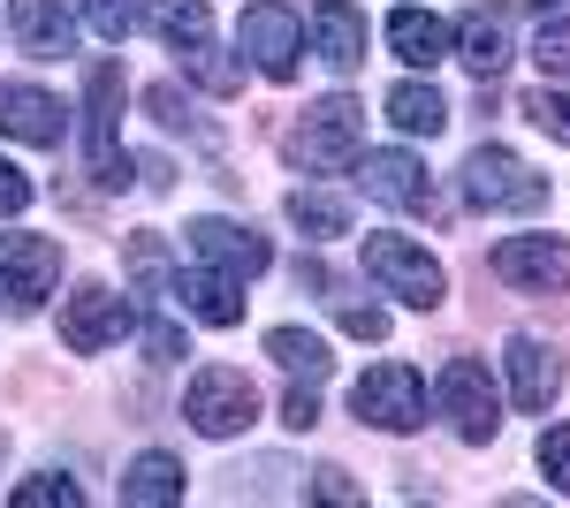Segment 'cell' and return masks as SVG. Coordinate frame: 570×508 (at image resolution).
Listing matches in <instances>:
<instances>
[{
  "label": "cell",
  "mask_w": 570,
  "mask_h": 508,
  "mask_svg": "<svg viewBox=\"0 0 570 508\" xmlns=\"http://www.w3.org/2000/svg\"><path fill=\"white\" fill-rule=\"evenodd\" d=\"M85 160L99 190L130 182V152H122V61H91L85 69Z\"/></svg>",
  "instance_id": "cell-1"
},
{
  "label": "cell",
  "mask_w": 570,
  "mask_h": 508,
  "mask_svg": "<svg viewBox=\"0 0 570 508\" xmlns=\"http://www.w3.org/2000/svg\"><path fill=\"white\" fill-rule=\"evenodd\" d=\"M365 152V107L343 99V91H327V99H312L305 122L289 129V160L312 175H343Z\"/></svg>",
  "instance_id": "cell-2"
},
{
  "label": "cell",
  "mask_w": 570,
  "mask_h": 508,
  "mask_svg": "<svg viewBox=\"0 0 570 508\" xmlns=\"http://www.w3.org/2000/svg\"><path fill=\"white\" fill-rule=\"evenodd\" d=\"M357 258H365V273L381 281V297L411 303V311H434V303L449 297L441 258L426 251V243H411V236H365V243H357Z\"/></svg>",
  "instance_id": "cell-3"
},
{
  "label": "cell",
  "mask_w": 570,
  "mask_h": 508,
  "mask_svg": "<svg viewBox=\"0 0 570 508\" xmlns=\"http://www.w3.org/2000/svg\"><path fill=\"white\" fill-rule=\"evenodd\" d=\"M456 190H464L472 212H540L548 206V175H532L510 145H480L464 160V175H456Z\"/></svg>",
  "instance_id": "cell-4"
},
{
  "label": "cell",
  "mask_w": 570,
  "mask_h": 508,
  "mask_svg": "<svg viewBox=\"0 0 570 508\" xmlns=\"http://www.w3.org/2000/svg\"><path fill=\"white\" fill-rule=\"evenodd\" d=\"M434 410L449 418V432L464 440V448H487L494 432H502V387L487 380L480 357H449L434 380Z\"/></svg>",
  "instance_id": "cell-5"
},
{
  "label": "cell",
  "mask_w": 570,
  "mask_h": 508,
  "mask_svg": "<svg viewBox=\"0 0 570 508\" xmlns=\"http://www.w3.org/2000/svg\"><path fill=\"white\" fill-rule=\"evenodd\" d=\"M426 402H434V395L419 380V365H403V357L373 365V372L351 387L357 425H381V432H419V425H426Z\"/></svg>",
  "instance_id": "cell-6"
},
{
  "label": "cell",
  "mask_w": 570,
  "mask_h": 508,
  "mask_svg": "<svg viewBox=\"0 0 570 508\" xmlns=\"http://www.w3.org/2000/svg\"><path fill=\"white\" fill-rule=\"evenodd\" d=\"M183 418L198 425L206 440H236V432H252L259 425V387L244 380L236 365H206L190 395H183Z\"/></svg>",
  "instance_id": "cell-7"
},
{
  "label": "cell",
  "mask_w": 570,
  "mask_h": 508,
  "mask_svg": "<svg viewBox=\"0 0 570 508\" xmlns=\"http://www.w3.org/2000/svg\"><path fill=\"white\" fill-rule=\"evenodd\" d=\"M236 46L259 61V77L289 84V77H297V53H305V23H297L282 0H252L244 23H236Z\"/></svg>",
  "instance_id": "cell-8"
},
{
  "label": "cell",
  "mask_w": 570,
  "mask_h": 508,
  "mask_svg": "<svg viewBox=\"0 0 570 508\" xmlns=\"http://www.w3.org/2000/svg\"><path fill=\"white\" fill-rule=\"evenodd\" d=\"M137 327V311H130V297H115L107 281H85L77 297L61 303V341L77 349V357H99L107 341H122Z\"/></svg>",
  "instance_id": "cell-9"
},
{
  "label": "cell",
  "mask_w": 570,
  "mask_h": 508,
  "mask_svg": "<svg viewBox=\"0 0 570 508\" xmlns=\"http://www.w3.org/2000/svg\"><path fill=\"white\" fill-rule=\"evenodd\" d=\"M494 273L510 289H525V297H556V289H570V243L563 236H502Z\"/></svg>",
  "instance_id": "cell-10"
},
{
  "label": "cell",
  "mask_w": 570,
  "mask_h": 508,
  "mask_svg": "<svg viewBox=\"0 0 570 508\" xmlns=\"http://www.w3.org/2000/svg\"><path fill=\"white\" fill-rule=\"evenodd\" d=\"M183 236H190V258H206V266L236 273V281H252V273H266V266H274V251H266L259 228H244V220H220V212L190 220Z\"/></svg>",
  "instance_id": "cell-11"
},
{
  "label": "cell",
  "mask_w": 570,
  "mask_h": 508,
  "mask_svg": "<svg viewBox=\"0 0 570 508\" xmlns=\"http://www.w3.org/2000/svg\"><path fill=\"white\" fill-rule=\"evenodd\" d=\"M357 190L365 198H381L395 212H434V175L419 168L411 152H357Z\"/></svg>",
  "instance_id": "cell-12"
},
{
  "label": "cell",
  "mask_w": 570,
  "mask_h": 508,
  "mask_svg": "<svg viewBox=\"0 0 570 508\" xmlns=\"http://www.w3.org/2000/svg\"><path fill=\"white\" fill-rule=\"evenodd\" d=\"M0 137H16V145H61V137H69V114H61L53 91L8 77V84H0Z\"/></svg>",
  "instance_id": "cell-13"
},
{
  "label": "cell",
  "mask_w": 570,
  "mask_h": 508,
  "mask_svg": "<svg viewBox=\"0 0 570 508\" xmlns=\"http://www.w3.org/2000/svg\"><path fill=\"white\" fill-rule=\"evenodd\" d=\"M449 53H456L480 84H494V77L510 69V16H502V8H464V23L449 31Z\"/></svg>",
  "instance_id": "cell-14"
},
{
  "label": "cell",
  "mask_w": 570,
  "mask_h": 508,
  "mask_svg": "<svg viewBox=\"0 0 570 508\" xmlns=\"http://www.w3.org/2000/svg\"><path fill=\"white\" fill-rule=\"evenodd\" d=\"M168 297H183V311H190L198 327H236V319H244V281L220 273V266H206V258H198L190 273L176 266V289H168Z\"/></svg>",
  "instance_id": "cell-15"
},
{
  "label": "cell",
  "mask_w": 570,
  "mask_h": 508,
  "mask_svg": "<svg viewBox=\"0 0 570 508\" xmlns=\"http://www.w3.org/2000/svg\"><path fill=\"white\" fill-rule=\"evenodd\" d=\"M502 365H510V395H518V410H548V402L563 395V357H556L540 335H510Z\"/></svg>",
  "instance_id": "cell-16"
},
{
  "label": "cell",
  "mask_w": 570,
  "mask_h": 508,
  "mask_svg": "<svg viewBox=\"0 0 570 508\" xmlns=\"http://www.w3.org/2000/svg\"><path fill=\"white\" fill-rule=\"evenodd\" d=\"M0 273H8L16 303L31 311V303H46V289L61 281V243H53V236H0Z\"/></svg>",
  "instance_id": "cell-17"
},
{
  "label": "cell",
  "mask_w": 570,
  "mask_h": 508,
  "mask_svg": "<svg viewBox=\"0 0 570 508\" xmlns=\"http://www.w3.org/2000/svg\"><path fill=\"white\" fill-rule=\"evenodd\" d=\"M8 31H16V46H23L31 61L77 53V16H69L61 0H8Z\"/></svg>",
  "instance_id": "cell-18"
},
{
  "label": "cell",
  "mask_w": 570,
  "mask_h": 508,
  "mask_svg": "<svg viewBox=\"0 0 570 508\" xmlns=\"http://www.w3.org/2000/svg\"><path fill=\"white\" fill-rule=\"evenodd\" d=\"M312 53H320L335 77L365 69V16H357L351 0H320V8H312Z\"/></svg>",
  "instance_id": "cell-19"
},
{
  "label": "cell",
  "mask_w": 570,
  "mask_h": 508,
  "mask_svg": "<svg viewBox=\"0 0 570 508\" xmlns=\"http://www.w3.org/2000/svg\"><path fill=\"white\" fill-rule=\"evenodd\" d=\"M389 46H395V61L434 69V61H449V23H441L434 8H395L389 16Z\"/></svg>",
  "instance_id": "cell-20"
},
{
  "label": "cell",
  "mask_w": 570,
  "mask_h": 508,
  "mask_svg": "<svg viewBox=\"0 0 570 508\" xmlns=\"http://www.w3.org/2000/svg\"><path fill=\"white\" fill-rule=\"evenodd\" d=\"M145 23L160 31L168 53H198V46H214V16H206V0H145Z\"/></svg>",
  "instance_id": "cell-21"
},
{
  "label": "cell",
  "mask_w": 570,
  "mask_h": 508,
  "mask_svg": "<svg viewBox=\"0 0 570 508\" xmlns=\"http://www.w3.org/2000/svg\"><path fill=\"white\" fill-rule=\"evenodd\" d=\"M122 501H130V508H168V501H183V464H176V456H160V448H145V456L122 470Z\"/></svg>",
  "instance_id": "cell-22"
},
{
  "label": "cell",
  "mask_w": 570,
  "mask_h": 508,
  "mask_svg": "<svg viewBox=\"0 0 570 508\" xmlns=\"http://www.w3.org/2000/svg\"><path fill=\"white\" fill-rule=\"evenodd\" d=\"M389 122L403 129V137H441V129H449V99H441L434 84L411 77V84L389 91Z\"/></svg>",
  "instance_id": "cell-23"
},
{
  "label": "cell",
  "mask_w": 570,
  "mask_h": 508,
  "mask_svg": "<svg viewBox=\"0 0 570 508\" xmlns=\"http://www.w3.org/2000/svg\"><path fill=\"white\" fill-rule=\"evenodd\" d=\"M266 357H274L282 372H297L305 387H320V380H327V365H335V357H327V341L305 335V327H274V335H266Z\"/></svg>",
  "instance_id": "cell-24"
},
{
  "label": "cell",
  "mask_w": 570,
  "mask_h": 508,
  "mask_svg": "<svg viewBox=\"0 0 570 508\" xmlns=\"http://www.w3.org/2000/svg\"><path fill=\"white\" fill-rule=\"evenodd\" d=\"M289 220L305 228L312 243H327V236H351V206H343L335 190H289Z\"/></svg>",
  "instance_id": "cell-25"
},
{
  "label": "cell",
  "mask_w": 570,
  "mask_h": 508,
  "mask_svg": "<svg viewBox=\"0 0 570 508\" xmlns=\"http://www.w3.org/2000/svg\"><path fill=\"white\" fill-rule=\"evenodd\" d=\"M122 266H130V281L145 289V297H168V289H176V258H168V243H160L153 228H145V236H130Z\"/></svg>",
  "instance_id": "cell-26"
},
{
  "label": "cell",
  "mask_w": 570,
  "mask_h": 508,
  "mask_svg": "<svg viewBox=\"0 0 570 508\" xmlns=\"http://www.w3.org/2000/svg\"><path fill=\"white\" fill-rule=\"evenodd\" d=\"M8 501H16V508H85V486L61 478V470H39V478H23Z\"/></svg>",
  "instance_id": "cell-27"
},
{
  "label": "cell",
  "mask_w": 570,
  "mask_h": 508,
  "mask_svg": "<svg viewBox=\"0 0 570 508\" xmlns=\"http://www.w3.org/2000/svg\"><path fill=\"white\" fill-rule=\"evenodd\" d=\"M532 61H540V84H570V16H548V23H540Z\"/></svg>",
  "instance_id": "cell-28"
},
{
  "label": "cell",
  "mask_w": 570,
  "mask_h": 508,
  "mask_svg": "<svg viewBox=\"0 0 570 508\" xmlns=\"http://www.w3.org/2000/svg\"><path fill=\"white\" fill-rule=\"evenodd\" d=\"M525 122H540L556 145H570V91H556V84L525 91Z\"/></svg>",
  "instance_id": "cell-29"
},
{
  "label": "cell",
  "mask_w": 570,
  "mask_h": 508,
  "mask_svg": "<svg viewBox=\"0 0 570 508\" xmlns=\"http://www.w3.org/2000/svg\"><path fill=\"white\" fill-rule=\"evenodd\" d=\"M85 23L107 46H122V39H130V23H137V0H85Z\"/></svg>",
  "instance_id": "cell-30"
},
{
  "label": "cell",
  "mask_w": 570,
  "mask_h": 508,
  "mask_svg": "<svg viewBox=\"0 0 570 508\" xmlns=\"http://www.w3.org/2000/svg\"><path fill=\"white\" fill-rule=\"evenodd\" d=\"M183 69H190V77H198L206 91H236V84H244V69H236V61H220L214 46H198V53H183Z\"/></svg>",
  "instance_id": "cell-31"
},
{
  "label": "cell",
  "mask_w": 570,
  "mask_h": 508,
  "mask_svg": "<svg viewBox=\"0 0 570 508\" xmlns=\"http://www.w3.org/2000/svg\"><path fill=\"white\" fill-rule=\"evenodd\" d=\"M540 470H548L556 494H570V425H548L540 432Z\"/></svg>",
  "instance_id": "cell-32"
},
{
  "label": "cell",
  "mask_w": 570,
  "mask_h": 508,
  "mask_svg": "<svg viewBox=\"0 0 570 508\" xmlns=\"http://www.w3.org/2000/svg\"><path fill=\"white\" fill-rule=\"evenodd\" d=\"M145 349H153V365H183V357H190V341H183L176 319H145Z\"/></svg>",
  "instance_id": "cell-33"
},
{
  "label": "cell",
  "mask_w": 570,
  "mask_h": 508,
  "mask_svg": "<svg viewBox=\"0 0 570 508\" xmlns=\"http://www.w3.org/2000/svg\"><path fill=\"white\" fill-rule=\"evenodd\" d=\"M312 494H320L327 508H357V501H365V494L351 486V470H335V464H320V470H312Z\"/></svg>",
  "instance_id": "cell-34"
},
{
  "label": "cell",
  "mask_w": 570,
  "mask_h": 508,
  "mask_svg": "<svg viewBox=\"0 0 570 508\" xmlns=\"http://www.w3.org/2000/svg\"><path fill=\"white\" fill-rule=\"evenodd\" d=\"M145 107H153V122H160V129H190V99H183L176 84H153V91H145Z\"/></svg>",
  "instance_id": "cell-35"
},
{
  "label": "cell",
  "mask_w": 570,
  "mask_h": 508,
  "mask_svg": "<svg viewBox=\"0 0 570 508\" xmlns=\"http://www.w3.org/2000/svg\"><path fill=\"white\" fill-rule=\"evenodd\" d=\"M343 335H357V341H389V311H381V303H343Z\"/></svg>",
  "instance_id": "cell-36"
},
{
  "label": "cell",
  "mask_w": 570,
  "mask_h": 508,
  "mask_svg": "<svg viewBox=\"0 0 570 508\" xmlns=\"http://www.w3.org/2000/svg\"><path fill=\"white\" fill-rule=\"evenodd\" d=\"M23 206H31V175L16 160H0V212H23Z\"/></svg>",
  "instance_id": "cell-37"
},
{
  "label": "cell",
  "mask_w": 570,
  "mask_h": 508,
  "mask_svg": "<svg viewBox=\"0 0 570 508\" xmlns=\"http://www.w3.org/2000/svg\"><path fill=\"white\" fill-rule=\"evenodd\" d=\"M282 425H289V432H312V425H320V402H312V387H297V395L282 402Z\"/></svg>",
  "instance_id": "cell-38"
},
{
  "label": "cell",
  "mask_w": 570,
  "mask_h": 508,
  "mask_svg": "<svg viewBox=\"0 0 570 508\" xmlns=\"http://www.w3.org/2000/svg\"><path fill=\"white\" fill-rule=\"evenodd\" d=\"M0 297H16V289H8V273H0Z\"/></svg>",
  "instance_id": "cell-39"
},
{
  "label": "cell",
  "mask_w": 570,
  "mask_h": 508,
  "mask_svg": "<svg viewBox=\"0 0 570 508\" xmlns=\"http://www.w3.org/2000/svg\"><path fill=\"white\" fill-rule=\"evenodd\" d=\"M540 8H556V0H540Z\"/></svg>",
  "instance_id": "cell-40"
}]
</instances>
